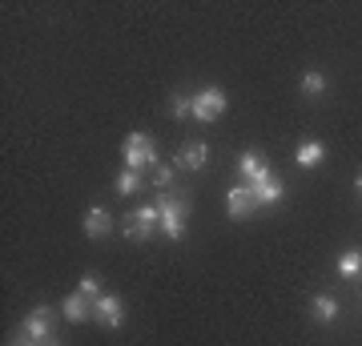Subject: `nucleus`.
<instances>
[{
    "mask_svg": "<svg viewBox=\"0 0 362 346\" xmlns=\"http://www.w3.org/2000/svg\"><path fill=\"white\" fill-rule=\"evenodd\" d=\"M121 157H125V169L141 173L145 166H157V142L149 133H129L125 145H121Z\"/></svg>",
    "mask_w": 362,
    "mask_h": 346,
    "instance_id": "obj_1",
    "label": "nucleus"
},
{
    "mask_svg": "<svg viewBox=\"0 0 362 346\" xmlns=\"http://www.w3.org/2000/svg\"><path fill=\"white\" fill-rule=\"evenodd\" d=\"M157 209H161V230L169 233V242H181L185 218H189V202H185V197H161Z\"/></svg>",
    "mask_w": 362,
    "mask_h": 346,
    "instance_id": "obj_2",
    "label": "nucleus"
},
{
    "mask_svg": "<svg viewBox=\"0 0 362 346\" xmlns=\"http://www.w3.org/2000/svg\"><path fill=\"white\" fill-rule=\"evenodd\" d=\"M221 113H226V93H221V89L209 85V89H202L194 97V117H197V121H218Z\"/></svg>",
    "mask_w": 362,
    "mask_h": 346,
    "instance_id": "obj_3",
    "label": "nucleus"
},
{
    "mask_svg": "<svg viewBox=\"0 0 362 346\" xmlns=\"http://www.w3.org/2000/svg\"><path fill=\"white\" fill-rule=\"evenodd\" d=\"M21 334L33 338V342H49V338H52V310L49 306L33 310V314L25 318V326H21Z\"/></svg>",
    "mask_w": 362,
    "mask_h": 346,
    "instance_id": "obj_4",
    "label": "nucleus"
},
{
    "mask_svg": "<svg viewBox=\"0 0 362 346\" xmlns=\"http://www.w3.org/2000/svg\"><path fill=\"white\" fill-rule=\"evenodd\" d=\"M93 318L101 322V326H121V318H125L121 298H117V294H101L97 302H93Z\"/></svg>",
    "mask_w": 362,
    "mask_h": 346,
    "instance_id": "obj_5",
    "label": "nucleus"
},
{
    "mask_svg": "<svg viewBox=\"0 0 362 346\" xmlns=\"http://www.w3.org/2000/svg\"><path fill=\"white\" fill-rule=\"evenodd\" d=\"M226 209H230V218H250L258 209V197H254L250 185H233L230 197H226Z\"/></svg>",
    "mask_w": 362,
    "mask_h": 346,
    "instance_id": "obj_6",
    "label": "nucleus"
},
{
    "mask_svg": "<svg viewBox=\"0 0 362 346\" xmlns=\"http://www.w3.org/2000/svg\"><path fill=\"white\" fill-rule=\"evenodd\" d=\"M250 190H254V197H258V205H274V202H282V181L274 178V169L270 173H262L258 181H254V185H250Z\"/></svg>",
    "mask_w": 362,
    "mask_h": 346,
    "instance_id": "obj_7",
    "label": "nucleus"
},
{
    "mask_svg": "<svg viewBox=\"0 0 362 346\" xmlns=\"http://www.w3.org/2000/svg\"><path fill=\"white\" fill-rule=\"evenodd\" d=\"M93 302H97V298H85L77 290V294H69L65 302H61V314H65L69 322H85V318H93Z\"/></svg>",
    "mask_w": 362,
    "mask_h": 346,
    "instance_id": "obj_8",
    "label": "nucleus"
},
{
    "mask_svg": "<svg viewBox=\"0 0 362 346\" xmlns=\"http://www.w3.org/2000/svg\"><path fill=\"white\" fill-rule=\"evenodd\" d=\"M209 161V145L206 142H185L177 154V166L181 169H202Z\"/></svg>",
    "mask_w": 362,
    "mask_h": 346,
    "instance_id": "obj_9",
    "label": "nucleus"
},
{
    "mask_svg": "<svg viewBox=\"0 0 362 346\" xmlns=\"http://www.w3.org/2000/svg\"><path fill=\"white\" fill-rule=\"evenodd\" d=\"M238 173H242V185H254V181L262 178V173H270V166L262 161V154H242V161H238Z\"/></svg>",
    "mask_w": 362,
    "mask_h": 346,
    "instance_id": "obj_10",
    "label": "nucleus"
},
{
    "mask_svg": "<svg viewBox=\"0 0 362 346\" xmlns=\"http://www.w3.org/2000/svg\"><path fill=\"white\" fill-rule=\"evenodd\" d=\"M85 233L89 238H105L109 233V214H105L101 205H93L89 214H85Z\"/></svg>",
    "mask_w": 362,
    "mask_h": 346,
    "instance_id": "obj_11",
    "label": "nucleus"
},
{
    "mask_svg": "<svg viewBox=\"0 0 362 346\" xmlns=\"http://www.w3.org/2000/svg\"><path fill=\"white\" fill-rule=\"evenodd\" d=\"M294 157H298V166H318L326 157V149H322V142H302Z\"/></svg>",
    "mask_w": 362,
    "mask_h": 346,
    "instance_id": "obj_12",
    "label": "nucleus"
},
{
    "mask_svg": "<svg viewBox=\"0 0 362 346\" xmlns=\"http://www.w3.org/2000/svg\"><path fill=\"white\" fill-rule=\"evenodd\" d=\"M314 318L318 322H334L338 318V302L334 298H326V294H318L314 298Z\"/></svg>",
    "mask_w": 362,
    "mask_h": 346,
    "instance_id": "obj_13",
    "label": "nucleus"
},
{
    "mask_svg": "<svg viewBox=\"0 0 362 346\" xmlns=\"http://www.w3.org/2000/svg\"><path fill=\"white\" fill-rule=\"evenodd\" d=\"M338 274H342V278H354V274H362V254H358V250H346V254L338 258Z\"/></svg>",
    "mask_w": 362,
    "mask_h": 346,
    "instance_id": "obj_14",
    "label": "nucleus"
},
{
    "mask_svg": "<svg viewBox=\"0 0 362 346\" xmlns=\"http://www.w3.org/2000/svg\"><path fill=\"white\" fill-rule=\"evenodd\" d=\"M141 185V173L137 169H121V178H117V193H133Z\"/></svg>",
    "mask_w": 362,
    "mask_h": 346,
    "instance_id": "obj_15",
    "label": "nucleus"
},
{
    "mask_svg": "<svg viewBox=\"0 0 362 346\" xmlns=\"http://www.w3.org/2000/svg\"><path fill=\"white\" fill-rule=\"evenodd\" d=\"M173 173H177L173 166H153V185L157 190H169L173 185Z\"/></svg>",
    "mask_w": 362,
    "mask_h": 346,
    "instance_id": "obj_16",
    "label": "nucleus"
},
{
    "mask_svg": "<svg viewBox=\"0 0 362 346\" xmlns=\"http://www.w3.org/2000/svg\"><path fill=\"white\" fill-rule=\"evenodd\" d=\"M302 89L310 93V97H318V93L326 89V77L322 73H306V77H302Z\"/></svg>",
    "mask_w": 362,
    "mask_h": 346,
    "instance_id": "obj_17",
    "label": "nucleus"
},
{
    "mask_svg": "<svg viewBox=\"0 0 362 346\" xmlns=\"http://www.w3.org/2000/svg\"><path fill=\"white\" fill-rule=\"evenodd\" d=\"M81 294L85 298H101V278H97V274H85V278H81Z\"/></svg>",
    "mask_w": 362,
    "mask_h": 346,
    "instance_id": "obj_18",
    "label": "nucleus"
},
{
    "mask_svg": "<svg viewBox=\"0 0 362 346\" xmlns=\"http://www.w3.org/2000/svg\"><path fill=\"white\" fill-rule=\"evenodd\" d=\"M173 117H194V101L189 97H173Z\"/></svg>",
    "mask_w": 362,
    "mask_h": 346,
    "instance_id": "obj_19",
    "label": "nucleus"
},
{
    "mask_svg": "<svg viewBox=\"0 0 362 346\" xmlns=\"http://www.w3.org/2000/svg\"><path fill=\"white\" fill-rule=\"evenodd\" d=\"M8 346H40V342H33V338H25V334H21V338H16V342H8Z\"/></svg>",
    "mask_w": 362,
    "mask_h": 346,
    "instance_id": "obj_20",
    "label": "nucleus"
},
{
    "mask_svg": "<svg viewBox=\"0 0 362 346\" xmlns=\"http://www.w3.org/2000/svg\"><path fill=\"white\" fill-rule=\"evenodd\" d=\"M40 346H61V342H52V338H49V342H40Z\"/></svg>",
    "mask_w": 362,
    "mask_h": 346,
    "instance_id": "obj_21",
    "label": "nucleus"
},
{
    "mask_svg": "<svg viewBox=\"0 0 362 346\" xmlns=\"http://www.w3.org/2000/svg\"><path fill=\"white\" fill-rule=\"evenodd\" d=\"M358 190H362V178H358Z\"/></svg>",
    "mask_w": 362,
    "mask_h": 346,
    "instance_id": "obj_22",
    "label": "nucleus"
}]
</instances>
